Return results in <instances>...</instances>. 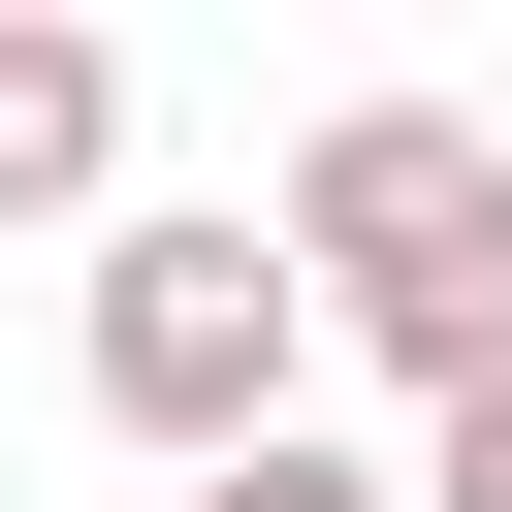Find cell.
Segmentation results:
<instances>
[{"label": "cell", "instance_id": "obj_1", "mask_svg": "<svg viewBox=\"0 0 512 512\" xmlns=\"http://www.w3.org/2000/svg\"><path fill=\"white\" fill-rule=\"evenodd\" d=\"M288 256H320V320H352L416 416H480V384H512V128H480V96H320Z\"/></svg>", "mask_w": 512, "mask_h": 512}, {"label": "cell", "instance_id": "obj_3", "mask_svg": "<svg viewBox=\"0 0 512 512\" xmlns=\"http://www.w3.org/2000/svg\"><path fill=\"white\" fill-rule=\"evenodd\" d=\"M0 224H128V32L0 0Z\"/></svg>", "mask_w": 512, "mask_h": 512}, {"label": "cell", "instance_id": "obj_2", "mask_svg": "<svg viewBox=\"0 0 512 512\" xmlns=\"http://www.w3.org/2000/svg\"><path fill=\"white\" fill-rule=\"evenodd\" d=\"M288 352H320V256H288V224H96V416H128L160 480L320 448V416H288Z\"/></svg>", "mask_w": 512, "mask_h": 512}, {"label": "cell", "instance_id": "obj_4", "mask_svg": "<svg viewBox=\"0 0 512 512\" xmlns=\"http://www.w3.org/2000/svg\"><path fill=\"white\" fill-rule=\"evenodd\" d=\"M416 512H512V384H480V416H416Z\"/></svg>", "mask_w": 512, "mask_h": 512}, {"label": "cell", "instance_id": "obj_5", "mask_svg": "<svg viewBox=\"0 0 512 512\" xmlns=\"http://www.w3.org/2000/svg\"><path fill=\"white\" fill-rule=\"evenodd\" d=\"M192 512H416V480H352V448H256V480H192Z\"/></svg>", "mask_w": 512, "mask_h": 512}]
</instances>
